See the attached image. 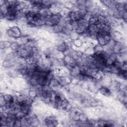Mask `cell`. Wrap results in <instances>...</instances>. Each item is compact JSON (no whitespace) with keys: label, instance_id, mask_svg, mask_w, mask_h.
<instances>
[{"label":"cell","instance_id":"1","mask_svg":"<svg viewBox=\"0 0 127 127\" xmlns=\"http://www.w3.org/2000/svg\"><path fill=\"white\" fill-rule=\"evenodd\" d=\"M27 23L33 26H41L46 23V18L44 14L37 11H28L25 15Z\"/></svg>","mask_w":127,"mask_h":127},{"label":"cell","instance_id":"2","mask_svg":"<svg viewBox=\"0 0 127 127\" xmlns=\"http://www.w3.org/2000/svg\"><path fill=\"white\" fill-rule=\"evenodd\" d=\"M96 38L99 44L101 46H105L108 44L111 40V36L110 32L100 30L97 34Z\"/></svg>","mask_w":127,"mask_h":127},{"label":"cell","instance_id":"3","mask_svg":"<svg viewBox=\"0 0 127 127\" xmlns=\"http://www.w3.org/2000/svg\"><path fill=\"white\" fill-rule=\"evenodd\" d=\"M61 18L62 15L60 13H52L47 17L45 24L53 27L60 23Z\"/></svg>","mask_w":127,"mask_h":127},{"label":"cell","instance_id":"4","mask_svg":"<svg viewBox=\"0 0 127 127\" xmlns=\"http://www.w3.org/2000/svg\"><path fill=\"white\" fill-rule=\"evenodd\" d=\"M7 35L11 37L18 38L21 35V32L19 28L16 26L9 27L7 30Z\"/></svg>","mask_w":127,"mask_h":127},{"label":"cell","instance_id":"5","mask_svg":"<svg viewBox=\"0 0 127 127\" xmlns=\"http://www.w3.org/2000/svg\"><path fill=\"white\" fill-rule=\"evenodd\" d=\"M45 122L47 126L49 127H55L58 124L57 119L54 116H49L46 118Z\"/></svg>","mask_w":127,"mask_h":127},{"label":"cell","instance_id":"6","mask_svg":"<svg viewBox=\"0 0 127 127\" xmlns=\"http://www.w3.org/2000/svg\"><path fill=\"white\" fill-rule=\"evenodd\" d=\"M67 49V44L64 42H62L58 44L57 46V49L61 52H64Z\"/></svg>","mask_w":127,"mask_h":127},{"label":"cell","instance_id":"7","mask_svg":"<svg viewBox=\"0 0 127 127\" xmlns=\"http://www.w3.org/2000/svg\"><path fill=\"white\" fill-rule=\"evenodd\" d=\"M99 92H100L101 94L105 96H109L111 94V92L110 89L105 87H102V88H101L99 90Z\"/></svg>","mask_w":127,"mask_h":127},{"label":"cell","instance_id":"8","mask_svg":"<svg viewBox=\"0 0 127 127\" xmlns=\"http://www.w3.org/2000/svg\"><path fill=\"white\" fill-rule=\"evenodd\" d=\"M11 43H10L8 41H2L1 42V48H7L9 47H11Z\"/></svg>","mask_w":127,"mask_h":127},{"label":"cell","instance_id":"9","mask_svg":"<svg viewBox=\"0 0 127 127\" xmlns=\"http://www.w3.org/2000/svg\"><path fill=\"white\" fill-rule=\"evenodd\" d=\"M11 49H12L14 51H18L19 49H20V45L16 42L11 43Z\"/></svg>","mask_w":127,"mask_h":127},{"label":"cell","instance_id":"10","mask_svg":"<svg viewBox=\"0 0 127 127\" xmlns=\"http://www.w3.org/2000/svg\"><path fill=\"white\" fill-rule=\"evenodd\" d=\"M101 125L99 126H104V127H110V126H113V125L112 123H110L108 122L107 121H101L100 123H99Z\"/></svg>","mask_w":127,"mask_h":127}]
</instances>
